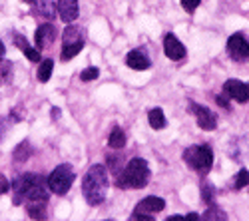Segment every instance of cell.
Returning a JSON list of instances; mask_svg holds the SVG:
<instances>
[{"instance_id": "obj_1", "label": "cell", "mask_w": 249, "mask_h": 221, "mask_svg": "<svg viewBox=\"0 0 249 221\" xmlns=\"http://www.w3.org/2000/svg\"><path fill=\"white\" fill-rule=\"evenodd\" d=\"M14 205H22L24 202L28 204H46L48 202V182L38 175V173H24L14 179Z\"/></svg>"}, {"instance_id": "obj_2", "label": "cell", "mask_w": 249, "mask_h": 221, "mask_svg": "<svg viewBox=\"0 0 249 221\" xmlns=\"http://www.w3.org/2000/svg\"><path fill=\"white\" fill-rule=\"evenodd\" d=\"M108 186H110V175L106 166L102 164L90 166L86 175L82 177V193H84V199L90 205H100L106 199Z\"/></svg>"}, {"instance_id": "obj_3", "label": "cell", "mask_w": 249, "mask_h": 221, "mask_svg": "<svg viewBox=\"0 0 249 221\" xmlns=\"http://www.w3.org/2000/svg\"><path fill=\"white\" fill-rule=\"evenodd\" d=\"M150 177H152V171H150V166L146 159L142 157H134L130 162L124 166L122 173L116 177V184L122 187V189H142L150 184Z\"/></svg>"}, {"instance_id": "obj_4", "label": "cell", "mask_w": 249, "mask_h": 221, "mask_svg": "<svg viewBox=\"0 0 249 221\" xmlns=\"http://www.w3.org/2000/svg\"><path fill=\"white\" fill-rule=\"evenodd\" d=\"M183 162L188 164L194 171H197L199 175H207L213 166V150L205 144L199 146H190L183 152Z\"/></svg>"}, {"instance_id": "obj_5", "label": "cell", "mask_w": 249, "mask_h": 221, "mask_svg": "<svg viewBox=\"0 0 249 221\" xmlns=\"http://www.w3.org/2000/svg\"><path fill=\"white\" fill-rule=\"evenodd\" d=\"M74 170L72 166L68 164H60L58 168H54V171L46 177V182H48V189L56 195H64L70 191L72 184H74Z\"/></svg>"}, {"instance_id": "obj_6", "label": "cell", "mask_w": 249, "mask_h": 221, "mask_svg": "<svg viewBox=\"0 0 249 221\" xmlns=\"http://www.w3.org/2000/svg\"><path fill=\"white\" fill-rule=\"evenodd\" d=\"M82 48H84V34H82L78 26L70 24L68 28H64V34H62V54H60L62 62H68L74 56H78Z\"/></svg>"}, {"instance_id": "obj_7", "label": "cell", "mask_w": 249, "mask_h": 221, "mask_svg": "<svg viewBox=\"0 0 249 221\" xmlns=\"http://www.w3.org/2000/svg\"><path fill=\"white\" fill-rule=\"evenodd\" d=\"M227 54L235 62H245L249 60V40L243 34H231L227 40Z\"/></svg>"}, {"instance_id": "obj_8", "label": "cell", "mask_w": 249, "mask_h": 221, "mask_svg": "<svg viewBox=\"0 0 249 221\" xmlns=\"http://www.w3.org/2000/svg\"><path fill=\"white\" fill-rule=\"evenodd\" d=\"M190 114H194L196 116V119H197V126L201 128V130H205V132H213L215 128H217V116L210 110V108H205V106H199V104H190Z\"/></svg>"}, {"instance_id": "obj_9", "label": "cell", "mask_w": 249, "mask_h": 221, "mask_svg": "<svg viewBox=\"0 0 249 221\" xmlns=\"http://www.w3.org/2000/svg\"><path fill=\"white\" fill-rule=\"evenodd\" d=\"M223 94L231 98L237 104L249 102V82H239V80H227L223 84Z\"/></svg>"}, {"instance_id": "obj_10", "label": "cell", "mask_w": 249, "mask_h": 221, "mask_svg": "<svg viewBox=\"0 0 249 221\" xmlns=\"http://www.w3.org/2000/svg\"><path fill=\"white\" fill-rule=\"evenodd\" d=\"M163 52H165V56H168L170 60H174V62H178V60H183L185 54H188L185 46L179 42V40L174 34H170V32L163 36Z\"/></svg>"}, {"instance_id": "obj_11", "label": "cell", "mask_w": 249, "mask_h": 221, "mask_svg": "<svg viewBox=\"0 0 249 221\" xmlns=\"http://www.w3.org/2000/svg\"><path fill=\"white\" fill-rule=\"evenodd\" d=\"M56 26L50 24V22H44V24H40L36 34H34V42H36V48L38 50H42V48H48L54 40H56Z\"/></svg>"}, {"instance_id": "obj_12", "label": "cell", "mask_w": 249, "mask_h": 221, "mask_svg": "<svg viewBox=\"0 0 249 221\" xmlns=\"http://www.w3.org/2000/svg\"><path fill=\"white\" fill-rule=\"evenodd\" d=\"M126 66H130L132 70H150V68H152V62H150L148 54L143 52L142 48H138V50L128 52V56H126Z\"/></svg>"}, {"instance_id": "obj_13", "label": "cell", "mask_w": 249, "mask_h": 221, "mask_svg": "<svg viewBox=\"0 0 249 221\" xmlns=\"http://www.w3.org/2000/svg\"><path fill=\"white\" fill-rule=\"evenodd\" d=\"M56 10L60 14V18L64 22L72 24L78 18V0H58L56 2Z\"/></svg>"}, {"instance_id": "obj_14", "label": "cell", "mask_w": 249, "mask_h": 221, "mask_svg": "<svg viewBox=\"0 0 249 221\" xmlns=\"http://www.w3.org/2000/svg\"><path fill=\"white\" fill-rule=\"evenodd\" d=\"M165 209V202L161 197H158V195H148V197H143L142 202L136 205V211H146V213H152V215H156V213H161Z\"/></svg>"}, {"instance_id": "obj_15", "label": "cell", "mask_w": 249, "mask_h": 221, "mask_svg": "<svg viewBox=\"0 0 249 221\" xmlns=\"http://www.w3.org/2000/svg\"><path fill=\"white\" fill-rule=\"evenodd\" d=\"M108 146L112 150H122L124 146H126V132H124L120 126H114L110 136H108Z\"/></svg>"}, {"instance_id": "obj_16", "label": "cell", "mask_w": 249, "mask_h": 221, "mask_svg": "<svg viewBox=\"0 0 249 221\" xmlns=\"http://www.w3.org/2000/svg\"><path fill=\"white\" fill-rule=\"evenodd\" d=\"M148 122H150V126H152L154 130H163L165 126H168V119H165V114H163L161 108H154V110H150V114H148Z\"/></svg>"}, {"instance_id": "obj_17", "label": "cell", "mask_w": 249, "mask_h": 221, "mask_svg": "<svg viewBox=\"0 0 249 221\" xmlns=\"http://www.w3.org/2000/svg\"><path fill=\"white\" fill-rule=\"evenodd\" d=\"M52 72H54V62L48 58V60H42V62H40V66H38V74H36V76H38L40 82H48L50 76H52Z\"/></svg>"}, {"instance_id": "obj_18", "label": "cell", "mask_w": 249, "mask_h": 221, "mask_svg": "<svg viewBox=\"0 0 249 221\" xmlns=\"http://www.w3.org/2000/svg\"><path fill=\"white\" fill-rule=\"evenodd\" d=\"M12 72H14V64L12 62H0V88L12 82Z\"/></svg>"}, {"instance_id": "obj_19", "label": "cell", "mask_w": 249, "mask_h": 221, "mask_svg": "<svg viewBox=\"0 0 249 221\" xmlns=\"http://www.w3.org/2000/svg\"><path fill=\"white\" fill-rule=\"evenodd\" d=\"M30 153H32V148L28 146V142H22L16 150H14V162H18V164H24L26 159L30 157Z\"/></svg>"}, {"instance_id": "obj_20", "label": "cell", "mask_w": 249, "mask_h": 221, "mask_svg": "<svg viewBox=\"0 0 249 221\" xmlns=\"http://www.w3.org/2000/svg\"><path fill=\"white\" fill-rule=\"evenodd\" d=\"M28 215L32 219H44L46 217V204H28Z\"/></svg>"}, {"instance_id": "obj_21", "label": "cell", "mask_w": 249, "mask_h": 221, "mask_svg": "<svg viewBox=\"0 0 249 221\" xmlns=\"http://www.w3.org/2000/svg\"><path fill=\"white\" fill-rule=\"evenodd\" d=\"M201 199H203L207 205L213 204V199H215V189H213V186H212L210 182H203V184H201Z\"/></svg>"}, {"instance_id": "obj_22", "label": "cell", "mask_w": 249, "mask_h": 221, "mask_svg": "<svg viewBox=\"0 0 249 221\" xmlns=\"http://www.w3.org/2000/svg\"><path fill=\"white\" fill-rule=\"evenodd\" d=\"M201 219H227V213L223 209H219L217 205L210 204V209H205V213L201 215Z\"/></svg>"}, {"instance_id": "obj_23", "label": "cell", "mask_w": 249, "mask_h": 221, "mask_svg": "<svg viewBox=\"0 0 249 221\" xmlns=\"http://www.w3.org/2000/svg\"><path fill=\"white\" fill-rule=\"evenodd\" d=\"M38 12L42 14L44 18H52L54 12H56V8H54V4H52V0H40V2H38Z\"/></svg>"}, {"instance_id": "obj_24", "label": "cell", "mask_w": 249, "mask_h": 221, "mask_svg": "<svg viewBox=\"0 0 249 221\" xmlns=\"http://www.w3.org/2000/svg\"><path fill=\"white\" fill-rule=\"evenodd\" d=\"M245 186H249V171H247V170H241V171L235 175L233 187H235V189H241V187H245Z\"/></svg>"}, {"instance_id": "obj_25", "label": "cell", "mask_w": 249, "mask_h": 221, "mask_svg": "<svg viewBox=\"0 0 249 221\" xmlns=\"http://www.w3.org/2000/svg\"><path fill=\"white\" fill-rule=\"evenodd\" d=\"M98 76H100V70H98L96 66H92V68L82 70V74H80V80H82V82H92V80H96Z\"/></svg>"}, {"instance_id": "obj_26", "label": "cell", "mask_w": 249, "mask_h": 221, "mask_svg": "<svg viewBox=\"0 0 249 221\" xmlns=\"http://www.w3.org/2000/svg\"><path fill=\"white\" fill-rule=\"evenodd\" d=\"M108 166H110V170H114V175H116V177H118V175L122 173V170H124L122 157H108Z\"/></svg>"}, {"instance_id": "obj_27", "label": "cell", "mask_w": 249, "mask_h": 221, "mask_svg": "<svg viewBox=\"0 0 249 221\" xmlns=\"http://www.w3.org/2000/svg\"><path fill=\"white\" fill-rule=\"evenodd\" d=\"M201 4V0H181V6H183V10L185 12H196L197 10V6Z\"/></svg>"}, {"instance_id": "obj_28", "label": "cell", "mask_w": 249, "mask_h": 221, "mask_svg": "<svg viewBox=\"0 0 249 221\" xmlns=\"http://www.w3.org/2000/svg\"><path fill=\"white\" fill-rule=\"evenodd\" d=\"M10 189V184H8V179L4 175H0V193H6Z\"/></svg>"}, {"instance_id": "obj_29", "label": "cell", "mask_w": 249, "mask_h": 221, "mask_svg": "<svg viewBox=\"0 0 249 221\" xmlns=\"http://www.w3.org/2000/svg\"><path fill=\"white\" fill-rule=\"evenodd\" d=\"M217 104H219V106H223L225 110L230 108V104H227V98H223V96H217Z\"/></svg>"}, {"instance_id": "obj_30", "label": "cell", "mask_w": 249, "mask_h": 221, "mask_svg": "<svg viewBox=\"0 0 249 221\" xmlns=\"http://www.w3.org/2000/svg\"><path fill=\"white\" fill-rule=\"evenodd\" d=\"M4 54H6V50H4V44H2V40H0V60L4 58Z\"/></svg>"}, {"instance_id": "obj_31", "label": "cell", "mask_w": 249, "mask_h": 221, "mask_svg": "<svg viewBox=\"0 0 249 221\" xmlns=\"http://www.w3.org/2000/svg\"><path fill=\"white\" fill-rule=\"evenodd\" d=\"M185 217H188V219H201V215H197V213H188Z\"/></svg>"}, {"instance_id": "obj_32", "label": "cell", "mask_w": 249, "mask_h": 221, "mask_svg": "<svg viewBox=\"0 0 249 221\" xmlns=\"http://www.w3.org/2000/svg\"><path fill=\"white\" fill-rule=\"evenodd\" d=\"M58 116H60V110H58V108H54V110H52V118H54V119H58Z\"/></svg>"}, {"instance_id": "obj_33", "label": "cell", "mask_w": 249, "mask_h": 221, "mask_svg": "<svg viewBox=\"0 0 249 221\" xmlns=\"http://www.w3.org/2000/svg\"><path fill=\"white\" fill-rule=\"evenodd\" d=\"M22 2H26V4H34L36 0H22Z\"/></svg>"}, {"instance_id": "obj_34", "label": "cell", "mask_w": 249, "mask_h": 221, "mask_svg": "<svg viewBox=\"0 0 249 221\" xmlns=\"http://www.w3.org/2000/svg\"><path fill=\"white\" fill-rule=\"evenodd\" d=\"M0 137H2V134H0Z\"/></svg>"}]
</instances>
